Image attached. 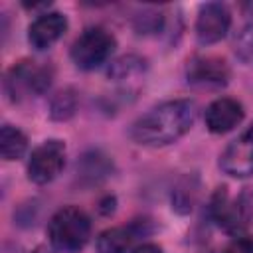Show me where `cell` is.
Masks as SVG:
<instances>
[{
  "mask_svg": "<svg viewBox=\"0 0 253 253\" xmlns=\"http://www.w3.org/2000/svg\"><path fill=\"white\" fill-rule=\"evenodd\" d=\"M225 253H253V237L237 233V235L229 241Z\"/></svg>",
  "mask_w": 253,
  "mask_h": 253,
  "instance_id": "cell-19",
  "label": "cell"
},
{
  "mask_svg": "<svg viewBox=\"0 0 253 253\" xmlns=\"http://www.w3.org/2000/svg\"><path fill=\"white\" fill-rule=\"evenodd\" d=\"M65 166V144L57 138H49L34 148L28 160V178L36 184H47L59 176Z\"/></svg>",
  "mask_w": 253,
  "mask_h": 253,
  "instance_id": "cell-6",
  "label": "cell"
},
{
  "mask_svg": "<svg viewBox=\"0 0 253 253\" xmlns=\"http://www.w3.org/2000/svg\"><path fill=\"white\" fill-rule=\"evenodd\" d=\"M231 26V14L221 2H208L200 8L196 20V38L200 43L210 45L225 38Z\"/></svg>",
  "mask_w": 253,
  "mask_h": 253,
  "instance_id": "cell-7",
  "label": "cell"
},
{
  "mask_svg": "<svg viewBox=\"0 0 253 253\" xmlns=\"http://www.w3.org/2000/svg\"><path fill=\"white\" fill-rule=\"evenodd\" d=\"M67 30V18L59 12H45L38 16L28 28V42L34 49L42 51L51 47Z\"/></svg>",
  "mask_w": 253,
  "mask_h": 253,
  "instance_id": "cell-10",
  "label": "cell"
},
{
  "mask_svg": "<svg viewBox=\"0 0 253 253\" xmlns=\"http://www.w3.org/2000/svg\"><path fill=\"white\" fill-rule=\"evenodd\" d=\"M77 111V93L67 87V89H61L53 99H51V105H49V115L53 121H67L75 115Z\"/></svg>",
  "mask_w": 253,
  "mask_h": 253,
  "instance_id": "cell-16",
  "label": "cell"
},
{
  "mask_svg": "<svg viewBox=\"0 0 253 253\" xmlns=\"http://www.w3.org/2000/svg\"><path fill=\"white\" fill-rule=\"evenodd\" d=\"M51 245L61 253H79L91 235V221L87 213L75 206L57 210L47 225Z\"/></svg>",
  "mask_w": 253,
  "mask_h": 253,
  "instance_id": "cell-2",
  "label": "cell"
},
{
  "mask_svg": "<svg viewBox=\"0 0 253 253\" xmlns=\"http://www.w3.org/2000/svg\"><path fill=\"white\" fill-rule=\"evenodd\" d=\"M32 253H49V249H47V247H43V245H40V247H36Z\"/></svg>",
  "mask_w": 253,
  "mask_h": 253,
  "instance_id": "cell-21",
  "label": "cell"
},
{
  "mask_svg": "<svg viewBox=\"0 0 253 253\" xmlns=\"http://www.w3.org/2000/svg\"><path fill=\"white\" fill-rule=\"evenodd\" d=\"M109 170H111V162L99 152H89L81 156V160L77 162V172L81 174V178H87L91 182L105 178Z\"/></svg>",
  "mask_w": 253,
  "mask_h": 253,
  "instance_id": "cell-15",
  "label": "cell"
},
{
  "mask_svg": "<svg viewBox=\"0 0 253 253\" xmlns=\"http://www.w3.org/2000/svg\"><path fill=\"white\" fill-rule=\"evenodd\" d=\"M196 121V107L188 99L166 101L142 115L130 128V136L142 146H166L184 136Z\"/></svg>",
  "mask_w": 253,
  "mask_h": 253,
  "instance_id": "cell-1",
  "label": "cell"
},
{
  "mask_svg": "<svg viewBox=\"0 0 253 253\" xmlns=\"http://www.w3.org/2000/svg\"><path fill=\"white\" fill-rule=\"evenodd\" d=\"M53 71L49 65H40L36 61H18L10 67L4 79V91L10 101L20 103L24 99L42 95L51 85Z\"/></svg>",
  "mask_w": 253,
  "mask_h": 253,
  "instance_id": "cell-3",
  "label": "cell"
},
{
  "mask_svg": "<svg viewBox=\"0 0 253 253\" xmlns=\"http://www.w3.org/2000/svg\"><path fill=\"white\" fill-rule=\"evenodd\" d=\"M208 253H215V251H208Z\"/></svg>",
  "mask_w": 253,
  "mask_h": 253,
  "instance_id": "cell-22",
  "label": "cell"
},
{
  "mask_svg": "<svg viewBox=\"0 0 253 253\" xmlns=\"http://www.w3.org/2000/svg\"><path fill=\"white\" fill-rule=\"evenodd\" d=\"M233 47H235V53L241 57V59H249L253 55V20L247 22L235 36V42H233Z\"/></svg>",
  "mask_w": 253,
  "mask_h": 253,
  "instance_id": "cell-18",
  "label": "cell"
},
{
  "mask_svg": "<svg viewBox=\"0 0 253 253\" xmlns=\"http://www.w3.org/2000/svg\"><path fill=\"white\" fill-rule=\"evenodd\" d=\"M146 69V61L138 55H123L119 59H115L109 69H107V75L113 79V81H130L134 77H140Z\"/></svg>",
  "mask_w": 253,
  "mask_h": 253,
  "instance_id": "cell-14",
  "label": "cell"
},
{
  "mask_svg": "<svg viewBox=\"0 0 253 253\" xmlns=\"http://www.w3.org/2000/svg\"><path fill=\"white\" fill-rule=\"evenodd\" d=\"M251 206L253 204L249 202L247 194H243L235 202H231L225 188H217V192L213 194L211 204H210V213L219 227L237 235L251 219V213H253Z\"/></svg>",
  "mask_w": 253,
  "mask_h": 253,
  "instance_id": "cell-5",
  "label": "cell"
},
{
  "mask_svg": "<svg viewBox=\"0 0 253 253\" xmlns=\"http://www.w3.org/2000/svg\"><path fill=\"white\" fill-rule=\"evenodd\" d=\"M194 200H196V188L190 184V180H186L174 190V194H172V204L174 206L172 208L180 213H188L194 206Z\"/></svg>",
  "mask_w": 253,
  "mask_h": 253,
  "instance_id": "cell-17",
  "label": "cell"
},
{
  "mask_svg": "<svg viewBox=\"0 0 253 253\" xmlns=\"http://www.w3.org/2000/svg\"><path fill=\"white\" fill-rule=\"evenodd\" d=\"M28 148V138L26 134L12 126V125H4L0 130V152L4 160H18L24 156Z\"/></svg>",
  "mask_w": 253,
  "mask_h": 253,
  "instance_id": "cell-13",
  "label": "cell"
},
{
  "mask_svg": "<svg viewBox=\"0 0 253 253\" xmlns=\"http://www.w3.org/2000/svg\"><path fill=\"white\" fill-rule=\"evenodd\" d=\"M219 166L233 178L253 176V125L237 136L219 156Z\"/></svg>",
  "mask_w": 253,
  "mask_h": 253,
  "instance_id": "cell-8",
  "label": "cell"
},
{
  "mask_svg": "<svg viewBox=\"0 0 253 253\" xmlns=\"http://www.w3.org/2000/svg\"><path fill=\"white\" fill-rule=\"evenodd\" d=\"M132 253H164V251L158 245H154V243H144V245L136 247Z\"/></svg>",
  "mask_w": 253,
  "mask_h": 253,
  "instance_id": "cell-20",
  "label": "cell"
},
{
  "mask_svg": "<svg viewBox=\"0 0 253 253\" xmlns=\"http://www.w3.org/2000/svg\"><path fill=\"white\" fill-rule=\"evenodd\" d=\"M186 77H188V83H192L196 87L217 89V87L227 85L229 67H227V63L221 57L198 55V57L188 61Z\"/></svg>",
  "mask_w": 253,
  "mask_h": 253,
  "instance_id": "cell-9",
  "label": "cell"
},
{
  "mask_svg": "<svg viewBox=\"0 0 253 253\" xmlns=\"http://www.w3.org/2000/svg\"><path fill=\"white\" fill-rule=\"evenodd\" d=\"M243 121V107L239 101L229 97H219L206 109V126L213 134H223L233 130Z\"/></svg>",
  "mask_w": 253,
  "mask_h": 253,
  "instance_id": "cell-11",
  "label": "cell"
},
{
  "mask_svg": "<svg viewBox=\"0 0 253 253\" xmlns=\"http://www.w3.org/2000/svg\"><path fill=\"white\" fill-rule=\"evenodd\" d=\"M134 233L126 227H111L99 233L97 237V253H126Z\"/></svg>",
  "mask_w": 253,
  "mask_h": 253,
  "instance_id": "cell-12",
  "label": "cell"
},
{
  "mask_svg": "<svg viewBox=\"0 0 253 253\" xmlns=\"http://www.w3.org/2000/svg\"><path fill=\"white\" fill-rule=\"evenodd\" d=\"M115 36L101 26L87 28L71 45V59L79 69L91 71L103 65L115 51Z\"/></svg>",
  "mask_w": 253,
  "mask_h": 253,
  "instance_id": "cell-4",
  "label": "cell"
}]
</instances>
